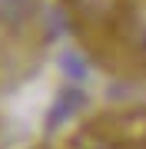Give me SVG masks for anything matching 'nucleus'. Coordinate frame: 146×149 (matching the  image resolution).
I'll use <instances>...</instances> for the list:
<instances>
[{
    "label": "nucleus",
    "instance_id": "obj_1",
    "mask_svg": "<svg viewBox=\"0 0 146 149\" xmlns=\"http://www.w3.org/2000/svg\"><path fill=\"white\" fill-rule=\"evenodd\" d=\"M37 10V0H0V23L3 27H23Z\"/></svg>",
    "mask_w": 146,
    "mask_h": 149
},
{
    "label": "nucleus",
    "instance_id": "obj_2",
    "mask_svg": "<svg viewBox=\"0 0 146 149\" xmlns=\"http://www.w3.org/2000/svg\"><path fill=\"white\" fill-rule=\"evenodd\" d=\"M119 0H70L73 13L80 17V20H106L110 13L116 10Z\"/></svg>",
    "mask_w": 146,
    "mask_h": 149
},
{
    "label": "nucleus",
    "instance_id": "obj_3",
    "mask_svg": "<svg viewBox=\"0 0 146 149\" xmlns=\"http://www.w3.org/2000/svg\"><path fill=\"white\" fill-rule=\"evenodd\" d=\"M103 149H110V146H103Z\"/></svg>",
    "mask_w": 146,
    "mask_h": 149
}]
</instances>
